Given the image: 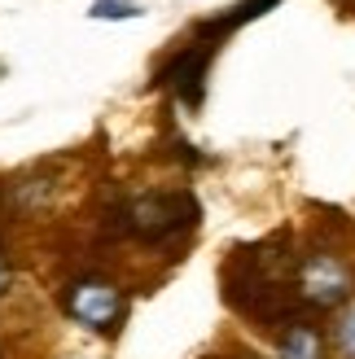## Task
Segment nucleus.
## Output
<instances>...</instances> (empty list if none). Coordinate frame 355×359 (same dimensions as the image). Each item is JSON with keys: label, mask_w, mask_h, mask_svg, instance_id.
<instances>
[{"label": "nucleus", "mask_w": 355, "mask_h": 359, "mask_svg": "<svg viewBox=\"0 0 355 359\" xmlns=\"http://www.w3.org/2000/svg\"><path fill=\"white\" fill-rule=\"evenodd\" d=\"M119 224H123V232H132L136 241L163 245V241L185 237V232L198 224V206H193V197H185V193H140L119 210Z\"/></svg>", "instance_id": "1"}, {"label": "nucleus", "mask_w": 355, "mask_h": 359, "mask_svg": "<svg viewBox=\"0 0 355 359\" xmlns=\"http://www.w3.org/2000/svg\"><path fill=\"white\" fill-rule=\"evenodd\" d=\"M333 351L342 359H355V302L338 311V325H333Z\"/></svg>", "instance_id": "5"}, {"label": "nucleus", "mask_w": 355, "mask_h": 359, "mask_svg": "<svg viewBox=\"0 0 355 359\" xmlns=\"http://www.w3.org/2000/svg\"><path fill=\"white\" fill-rule=\"evenodd\" d=\"M294 294L298 302H307L316 311H333L347 307L355 294V267L347 255H338L333 245H312L298 259V276H294Z\"/></svg>", "instance_id": "2"}, {"label": "nucleus", "mask_w": 355, "mask_h": 359, "mask_svg": "<svg viewBox=\"0 0 355 359\" xmlns=\"http://www.w3.org/2000/svg\"><path fill=\"white\" fill-rule=\"evenodd\" d=\"M9 280H13V267H9V259H5V250H0V294L9 290Z\"/></svg>", "instance_id": "7"}, {"label": "nucleus", "mask_w": 355, "mask_h": 359, "mask_svg": "<svg viewBox=\"0 0 355 359\" xmlns=\"http://www.w3.org/2000/svg\"><path fill=\"white\" fill-rule=\"evenodd\" d=\"M276 359H329L321 325H312L303 316L290 320V325L281 329V337H276Z\"/></svg>", "instance_id": "4"}, {"label": "nucleus", "mask_w": 355, "mask_h": 359, "mask_svg": "<svg viewBox=\"0 0 355 359\" xmlns=\"http://www.w3.org/2000/svg\"><path fill=\"white\" fill-rule=\"evenodd\" d=\"M62 307L66 316L75 320V325L93 329V333H114L123 325V316H128V302H123V290L101 276H79L66 285L62 294Z\"/></svg>", "instance_id": "3"}, {"label": "nucleus", "mask_w": 355, "mask_h": 359, "mask_svg": "<svg viewBox=\"0 0 355 359\" xmlns=\"http://www.w3.org/2000/svg\"><path fill=\"white\" fill-rule=\"evenodd\" d=\"M88 13H93V18H136L140 5H132V0H97Z\"/></svg>", "instance_id": "6"}]
</instances>
